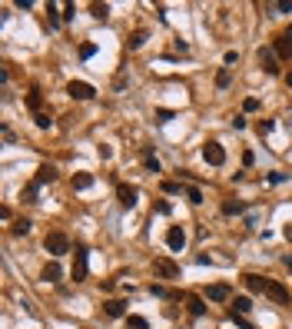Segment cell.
<instances>
[{
  "instance_id": "cell-1",
  "label": "cell",
  "mask_w": 292,
  "mask_h": 329,
  "mask_svg": "<svg viewBox=\"0 0 292 329\" xmlns=\"http://www.w3.org/2000/svg\"><path fill=\"white\" fill-rule=\"evenodd\" d=\"M153 273H156L159 279H179V266L170 260V256H159V260H153Z\"/></svg>"
},
{
  "instance_id": "cell-2",
  "label": "cell",
  "mask_w": 292,
  "mask_h": 329,
  "mask_svg": "<svg viewBox=\"0 0 292 329\" xmlns=\"http://www.w3.org/2000/svg\"><path fill=\"white\" fill-rule=\"evenodd\" d=\"M44 246H47V253H50V256H64L67 249H70V240H67L64 233H47Z\"/></svg>"
},
{
  "instance_id": "cell-3",
  "label": "cell",
  "mask_w": 292,
  "mask_h": 329,
  "mask_svg": "<svg viewBox=\"0 0 292 329\" xmlns=\"http://www.w3.org/2000/svg\"><path fill=\"white\" fill-rule=\"evenodd\" d=\"M203 160L210 166H222V163H226V150H222L216 140H210V143H203Z\"/></svg>"
},
{
  "instance_id": "cell-4",
  "label": "cell",
  "mask_w": 292,
  "mask_h": 329,
  "mask_svg": "<svg viewBox=\"0 0 292 329\" xmlns=\"http://www.w3.org/2000/svg\"><path fill=\"white\" fill-rule=\"evenodd\" d=\"M266 296L273 299L276 306H289L292 303V296H289V289L282 283H276V279H269V286H266Z\"/></svg>"
},
{
  "instance_id": "cell-5",
  "label": "cell",
  "mask_w": 292,
  "mask_h": 329,
  "mask_svg": "<svg viewBox=\"0 0 292 329\" xmlns=\"http://www.w3.org/2000/svg\"><path fill=\"white\" fill-rule=\"evenodd\" d=\"M67 93H70L73 100H93L96 90L90 87V83H83V80H70V83H67Z\"/></svg>"
},
{
  "instance_id": "cell-6",
  "label": "cell",
  "mask_w": 292,
  "mask_h": 329,
  "mask_svg": "<svg viewBox=\"0 0 292 329\" xmlns=\"http://www.w3.org/2000/svg\"><path fill=\"white\" fill-rule=\"evenodd\" d=\"M166 246H170L173 253H179V249L186 246V229L183 226H170L166 229Z\"/></svg>"
},
{
  "instance_id": "cell-7",
  "label": "cell",
  "mask_w": 292,
  "mask_h": 329,
  "mask_svg": "<svg viewBox=\"0 0 292 329\" xmlns=\"http://www.w3.org/2000/svg\"><path fill=\"white\" fill-rule=\"evenodd\" d=\"M259 64H262V70H266L269 76L279 73V57H276V53L269 50V47H262V50H259Z\"/></svg>"
},
{
  "instance_id": "cell-8",
  "label": "cell",
  "mask_w": 292,
  "mask_h": 329,
  "mask_svg": "<svg viewBox=\"0 0 292 329\" xmlns=\"http://www.w3.org/2000/svg\"><path fill=\"white\" fill-rule=\"evenodd\" d=\"M73 279L76 283L87 279V249L83 246H76V253H73Z\"/></svg>"
},
{
  "instance_id": "cell-9",
  "label": "cell",
  "mask_w": 292,
  "mask_h": 329,
  "mask_svg": "<svg viewBox=\"0 0 292 329\" xmlns=\"http://www.w3.org/2000/svg\"><path fill=\"white\" fill-rule=\"evenodd\" d=\"M206 296H210L213 303H226V299L233 296V289H229V283H213L210 289H206Z\"/></svg>"
},
{
  "instance_id": "cell-10",
  "label": "cell",
  "mask_w": 292,
  "mask_h": 329,
  "mask_svg": "<svg viewBox=\"0 0 292 329\" xmlns=\"http://www.w3.org/2000/svg\"><path fill=\"white\" fill-rule=\"evenodd\" d=\"M242 283H246L249 293H266L269 279H266V276H256V273H246V276H242Z\"/></svg>"
},
{
  "instance_id": "cell-11",
  "label": "cell",
  "mask_w": 292,
  "mask_h": 329,
  "mask_svg": "<svg viewBox=\"0 0 292 329\" xmlns=\"http://www.w3.org/2000/svg\"><path fill=\"white\" fill-rule=\"evenodd\" d=\"M116 197H120V203H123V206H136V197H140V193H136V186H127V183H120V186H116Z\"/></svg>"
},
{
  "instance_id": "cell-12",
  "label": "cell",
  "mask_w": 292,
  "mask_h": 329,
  "mask_svg": "<svg viewBox=\"0 0 292 329\" xmlns=\"http://www.w3.org/2000/svg\"><path fill=\"white\" fill-rule=\"evenodd\" d=\"M273 53L279 60H289L292 57V40L286 37V33H282V37H276V44H273Z\"/></svg>"
},
{
  "instance_id": "cell-13",
  "label": "cell",
  "mask_w": 292,
  "mask_h": 329,
  "mask_svg": "<svg viewBox=\"0 0 292 329\" xmlns=\"http://www.w3.org/2000/svg\"><path fill=\"white\" fill-rule=\"evenodd\" d=\"M53 180H57V170L44 163V166L37 170V177H33V183H40V186H44V183H53Z\"/></svg>"
},
{
  "instance_id": "cell-14",
  "label": "cell",
  "mask_w": 292,
  "mask_h": 329,
  "mask_svg": "<svg viewBox=\"0 0 292 329\" xmlns=\"http://www.w3.org/2000/svg\"><path fill=\"white\" fill-rule=\"evenodd\" d=\"M123 313H127V303H123V299H110L107 303V316L110 319H120Z\"/></svg>"
},
{
  "instance_id": "cell-15",
  "label": "cell",
  "mask_w": 292,
  "mask_h": 329,
  "mask_svg": "<svg viewBox=\"0 0 292 329\" xmlns=\"http://www.w3.org/2000/svg\"><path fill=\"white\" fill-rule=\"evenodd\" d=\"M60 276H64L60 263H47L44 266V279H47V283H60Z\"/></svg>"
},
{
  "instance_id": "cell-16",
  "label": "cell",
  "mask_w": 292,
  "mask_h": 329,
  "mask_svg": "<svg viewBox=\"0 0 292 329\" xmlns=\"http://www.w3.org/2000/svg\"><path fill=\"white\" fill-rule=\"evenodd\" d=\"M186 306H190V313H193V316H206V306H203V299H199V296H193V293H190V296H186Z\"/></svg>"
},
{
  "instance_id": "cell-17",
  "label": "cell",
  "mask_w": 292,
  "mask_h": 329,
  "mask_svg": "<svg viewBox=\"0 0 292 329\" xmlns=\"http://www.w3.org/2000/svg\"><path fill=\"white\" fill-rule=\"evenodd\" d=\"M27 107H30L33 113H44V110H40V107H44V96H40V90H37V87H33V90H30V96H27Z\"/></svg>"
},
{
  "instance_id": "cell-18",
  "label": "cell",
  "mask_w": 292,
  "mask_h": 329,
  "mask_svg": "<svg viewBox=\"0 0 292 329\" xmlns=\"http://www.w3.org/2000/svg\"><path fill=\"white\" fill-rule=\"evenodd\" d=\"M93 186V173H76L73 177V190H90Z\"/></svg>"
},
{
  "instance_id": "cell-19",
  "label": "cell",
  "mask_w": 292,
  "mask_h": 329,
  "mask_svg": "<svg viewBox=\"0 0 292 329\" xmlns=\"http://www.w3.org/2000/svg\"><path fill=\"white\" fill-rule=\"evenodd\" d=\"M242 209H246V203H239V200H226V203H222V213H226V216H239Z\"/></svg>"
},
{
  "instance_id": "cell-20",
  "label": "cell",
  "mask_w": 292,
  "mask_h": 329,
  "mask_svg": "<svg viewBox=\"0 0 292 329\" xmlns=\"http://www.w3.org/2000/svg\"><path fill=\"white\" fill-rule=\"evenodd\" d=\"M249 309H253V299H249V296H236V303H233V313H239V316H246Z\"/></svg>"
},
{
  "instance_id": "cell-21",
  "label": "cell",
  "mask_w": 292,
  "mask_h": 329,
  "mask_svg": "<svg viewBox=\"0 0 292 329\" xmlns=\"http://www.w3.org/2000/svg\"><path fill=\"white\" fill-rule=\"evenodd\" d=\"M90 13H93L96 20H107L110 17V4H90Z\"/></svg>"
},
{
  "instance_id": "cell-22",
  "label": "cell",
  "mask_w": 292,
  "mask_h": 329,
  "mask_svg": "<svg viewBox=\"0 0 292 329\" xmlns=\"http://www.w3.org/2000/svg\"><path fill=\"white\" fill-rule=\"evenodd\" d=\"M30 226H33L30 220H17V223H13V236H27V233H30Z\"/></svg>"
},
{
  "instance_id": "cell-23",
  "label": "cell",
  "mask_w": 292,
  "mask_h": 329,
  "mask_svg": "<svg viewBox=\"0 0 292 329\" xmlns=\"http://www.w3.org/2000/svg\"><path fill=\"white\" fill-rule=\"evenodd\" d=\"M143 163H146V170H150V173H159V160H156V157H153V153H150V150H146V153H143Z\"/></svg>"
},
{
  "instance_id": "cell-24",
  "label": "cell",
  "mask_w": 292,
  "mask_h": 329,
  "mask_svg": "<svg viewBox=\"0 0 292 329\" xmlns=\"http://www.w3.org/2000/svg\"><path fill=\"white\" fill-rule=\"evenodd\" d=\"M143 44H146V30H136L133 37H130V50H140Z\"/></svg>"
},
{
  "instance_id": "cell-25",
  "label": "cell",
  "mask_w": 292,
  "mask_h": 329,
  "mask_svg": "<svg viewBox=\"0 0 292 329\" xmlns=\"http://www.w3.org/2000/svg\"><path fill=\"white\" fill-rule=\"evenodd\" d=\"M127 329H150V323L143 316H127Z\"/></svg>"
},
{
  "instance_id": "cell-26",
  "label": "cell",
  "mask_w": 292,
  "mask_h": 329,
  "mask_svg": "<svg viewBox=\"0 0 292 329\" xmlns=\"http://www.w3.org/2000/svg\"><path fill=\"white\" fill-rule=\"evenodd\" d=\"M229 83H233V76H229V70H226V67H222V70H219V73H216V87H219V90H226V87H229Z\"/></svg>"
},
{
  "instance_id": "cell-27",
  "label": "cell",
  "mask_w": 292,
  "mask_h": 329,
  "mask_svg": "<svg viewBox=\"0 0 292 329\" xmlns=\"http://www.w3.org/2000/svg\"><path fill=\"white\" fill-rule=\"evenodd\" d=\"M269 10H279V13H289V10H292V0H276V4H269Z\"/></svg>"
},
{
  "instance_id": "cell-28",
  "label": "cell",
  "mask_w": 292,
  "mask_h": 329,
  "mask_svg": "<svg viewBox=\"0 0 292 329\" xmlns=\"http://www.w3.org/2000/svg\"><path fill=\"white\" fill-rule=\"evenodd\" d=\"M186 197H190L193 206H199V203H203V193H199V186H190V190H186Z\"/></svg>"
},
{
  "instance_id": "cell-29",
  "label": "cell",
  "mask_w": 292,
  "mask_h": 329,
  "mask_svg": "<svg viewBox=\"0 0 292 329\" xmlns=\"http://www.w3.org/2000/svg\"><path fill=\"white\" fill-rule=\"evenodd\" d=\"M37 193H40V183H33V180H30V186H27V193H24L27 203H37Z\"/></svg>"
},
{
  "instance_id": "cell-30",
  "label": "cell",
  "mask_w": 292,
  "mask_h": 329,
  "mask_svg": "<svg viewBox=\"0 0 292 329\" xmlns=\"http://www.w3.org/2000/svg\"><path fill=\"white\" fill-rule=\"evenodd\" d=\"M33 123H37L40 130H50V117L47 113H33Z\"/></svg>"
},
{
  "instance_id": "cell-31",
  "label": "cell",
  "mask_w": 292,
  "mask_h": 329,
  "mask_svg": "<svg viewBox=\"0 0 292 329\" xmlns=\"http://www.w3.org/2000/svg\"><path fill=\"white\" fill-rule=\"evenodd\" d=\"M47 13H50V27H60V20H64V13H57V7H47Z\"/></svg>"
},
{
  "instance_id": "cell-32",
  "label": "cell",
  "mask_w": 292,
  "mask_h": 329,
  "mask_svg": "<svg viewBox=\"0 0 292 329\" xmlns=\"http://www.w3.org/2000/svg\"><path fill=\"white\" fill-rule=\"evenodd\" d=\"M229 316H233V323L239 326V329H253V323H249L246 316H239V313H229Z\"/></svg>"
},
{
  "instance_id": "cell-33",
  "label": "cell",
  "mask_w": 292,
  "mask_h": 329,
  "mask_svg": "<svg viewBox=\"0 0 292 329\" xmlns=\"http://www.w3.org/2000/svg\"><path fill=\"white\" fill-rule=\"evenodd\" d=\"M93 53H96V44H83V47H80V57H83V60H90Z\"/></svg>"
},
{
  "instance_id": "cell-34",
  "label": "cell",
  "mask_w": 292,
  "mask_h": 329,
  "mask_svg": "<svg viewBox=\"0 0 292 329\" xmlns=\"http://www.w3.org/2000/svg\"><path fill=\"white\" fill-rule=\"evenodd\" d=\"M242 110H246V113H256V110H259V100H256V96H249V100L242 103Z\"/></svg>"
},
{
  "instance_id": "cell-35",
  "label": "cell",
  "mask_w": 292,
  "mask_h": 329,
  "mask_svg": "<svg viewBox=\"0 0 292 329\" xmlns=\"http://www.w3.org/2000/svg\"><path fill=\"white\" fill-rule=\"evenodd\" d=\"M173 120V110H156V123H170Z\"/></svg>"
},
{
  "instance_id": "cell-36",
  "label": "cell",
  "mask_w": 292,
  "mask_h": 329,
  "mask_svg": "<svg viewBox=\"0 0 292 329\" xmlns=\"http://www.w3.org/2000/svg\"><path fill=\"white\" fill-rule=\"evenodd\" d=\"M179 190H183L179 183H173V180H163V193H179Z\"/></svg>"
},
{
  "instance_id": "cell-37",
  "label": "cell",
  "mask_w": 292,
  "mask_h": 329,
  "mask_svg": "<svg viewBox=\"0 0 292 329\" xmlns=\"http://www.w3.org/2000/svg\"><path fill=\"white\" fill-rule=\"evenodd\" d=\"M273 127H276L273 120H262V123H259V137H266V133H273Z\"/></svg>"
},
{
  "instance_id": "cell-38",
  "label": "cell",
  "mask_w": 292,
  "mask_h": 329,
  "mask_svg": "<svg viewBox=\"0 0 292 329\" xmlns=\"http://www.w3.org/2000/svg\"><path fill=\"white\" fill-rule=\"evenodd\" d=\"M73 17H76V7L67 4V7H64V20H73Z\"/></svg>"
},
{
  "instance_id": "cell-39",
  "label": "cell",
  "mask_w": 292,
  "mask_h": 329,
  "mask_svg": "<svg viewBox=\"0 0 292 329\" xmlns=\"http://www.w3.org/2000/svg\"><path fill=\"white\" fill-rule=\"evenodd\" d=\"M282 180H289V173H269V183H282Z\"/></svg>"
},
{
  "instance_id": "cell-40",
  "label": "cell",
  "mask_w": 292,
  "mask_h": 329,
  "mask_svg": "<svg viewBox=\"0 0 292 329\" xmlns=\"http://www.w3.org/2000/svg\"><path fill=\"white\" fill-rule=\"evenodd\" d=\"M150 293H153V296H170V293H166V289H163V286H156V283H153V286H150Z\"/></svg>"
},
{
  "instance_id": "cell-41",
  "label": "cell",
  "mask_w": 292,
  "mask_h": 329,
  "mask_svg": "<svg viewBox=\"0 0 292 329\" xmlns=\"http://www.w3.org/2000/svg\"><path fill=\"white\" fill-rule=\"evenodd\" d=\"M100 157H103V160H110V157H113V146L103 143V146H100Z\"/></svg>"
},
{
  "instance_id": "cell-42",
  "label": "cell",
  "mask_w": 292,
  "mask_h": 329,
  "mask_svg": "<svg viewBox=\"0 0 292 329\" xmlns=\"http://www.w3.org/2000/svg\"><path fill=\"white\" fill-rule=\"evenodd\" d=\"M233 130H246V117H236V120H233Z\"/></svg>"
},
{
  "instance_id": "cell-43",
  "label": "cell",
  "mask_w": 292,
  "mask_h": 329,
  "mask_svg": "<svg viewBox=\"0 0 292 329\" xmlns=\"http://www.w3.org/2000/svg\"><path fill=\"white\" fill-rule=\"evenodd\" d=\"M0 133H4V143H13V130H10V127H4Z\"/></svg>"
},
{
  "instance_id": "cell-44",
  "label": "cell",
  "mask_w": 292,
  "mask_h": 329,
  "mask_svg": "<svg viewBox=\"0 0 292 329\" xmlns=\"http://www.w3.org/2000/svg\"><path fill=\"white\" fill-rule=\"evenodd\" d=\"M282 263H286V269L292 273V256H289V253H286V256H282Z\"/></svg>"
},
{
  "instance_id": "cell-45",
  "label": "cell",
  "mask_w": 292,
  "mask_h": 329,
  "mask_svg": "<svg viewBox=\"0 0 292 329\" xmlns=\"http://www.w3.org/2000/svg\"><path fill=\"white\" fill-rule=\"evenodd\" d=\"M282 233H286V240H292V226H286V229H282Z\"/></svg>"
},
{
  "instance_id": "cell-46",
  "label": "cell",
  "mask_w": 292,
  "mask_h": 329,
  "mask_svg": "<svg viewBox=\"0 0 292 329\" xmlns=\"http://www.w3.org/2000/svg\"><path fill=\"white\" fill-rule=\"evenodd\" d=\"M286 83H289V87H292V70H289V76H286Z\"/></svg>"
},
{
  "instance_id": "cell-47",
  "label": "cell",
  "mask_w": 292,
  "mask_h": 329,
  "mask_svg": "<svg viewBox=\"0 0 292 329\" xmlns=\"http://www.w3.org/2000/svg\"><path fill=\"white\" fill-rule=\"evenodd\" d=\"M286 37H289V40H292V24H289V30H286Z\"/></svg>"
}]
</instances>
